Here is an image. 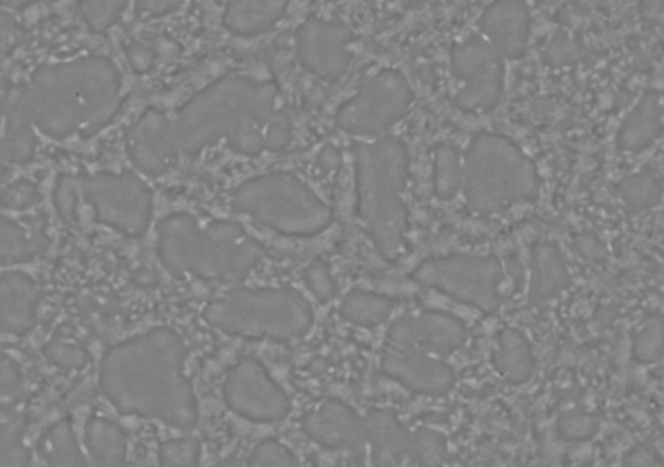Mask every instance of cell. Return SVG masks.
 <instances>
[{
	"label": "cell",
	"instance_id": "6da1fadb",
	"mask_svg": "<svg viewBox=\"0 0 664 467\" xmlns=\"http://www.w3.org/2000/svg\"><path fill=\"white\" fill-rule=\"evenodd\" d=\"M186 345L168 328L114 346L102 361L100 382L107 399L125 415L194 428L197 399L184 374Z\"/></svg>",
	"mask_w": 664,
	"mask_h": 467
},
{
	"label": "cell",
	"instance_id": "7a4b0ae2",
	"mask_svg": "<svg viewBox=\"0 0 664 467\" xmlns=\"http://www.w3.org/2000/svg\"><path fill=\"white\" fill-rule=\"evenodd\" d=\"M32 122L49 137L94 135L120 110V74L106 59L45 66L22 89Z\"/></svg>",
	"mask_w": 664,
	"mask_h": 467
},
{
	"label": "cell",
	"instance_id": "3957f363",
	"mask_svg": "<svg viewBox=\"0 0 664 467\" xmlns=\"http://www.w3.org/2000/svg\"><path fill=\"white\" fill-rule=\"evenodd\" d=\"M277 86L242 76H227L195 96L179 112L181 151L197 154L220 138L242 154H260L276 107Z\"/></svg>",
	"mask_w": 664,
	"mask_h": 467
},
{
	"label": "cell",
	"instance_id": "277c9868",
	"mask_svg": "<svg viewBox=\"0 0 664 467\" xmlns=\"http://www.w3.org/2000/svg\"><path fill=\"white\" fill-rule=\"evenodd\" d=\"M407 151L397 138H382L355 148L359 215L376 248L388 261L404 250L407 209L402 201L407 181Z\"/></svg>",
	"mask_w": 664,
	"mask_h": 467
},
{
	"label": "cell",
	"instance_id": "5b68a950",
	"mask_svg": "<svg viewBox=\"0 0 664 467\" xmlns=\"http://www.w3.org/2000/svg\"><path fill=\"white\" fill-rule=\"evenodd\" d=\"M464 191L478 212H497L515 203L532 201L538 176L519 146L499 135H479L466 154Z\"/></svg>",
	"mask_w": 664,
	"mask_h": 467
},
{
	"label": "cell",
	"instance_id": "8992f818",
	"mask_svg": "<svg viewBox=\"0 0 664 467\" xmlns=\"http://www.w3.org/2000/svg\"><path fill=\"white\" fill-rule=\"evenodd\" d=\"M205 320L228 335L292 341L309 331L312 312L294 290H236L209 304Z\"/></svg>",
	"mask_w": 664,
	"mask_h": 467
},
{
	"label": "cell",
	"instance_id": "52a82bcc",
	"mask_svg": "<svg viewBox=\"0 0 664 467\" xmlns=\"http://www.w3.org/2000/svg\"><path fill=\"white\" fill-rule=\"evenodd\" d=\"M235 209L291 236H312L332 222V210L291 174H268L246 181L236 189Z\"/></svg>",
	"mask_w": 664,
	"mask_h": 467
},
{
	"label": "cell",
	"instance_id": "ba28073f",
	"mask_svg": "<svg viewBox=\"0 0 664 467\" xmlns=\"http://www.w3.org/2000/svg\"><path fill=\"white\" fill-rule=\"evenodd\" d=\"M414 279L423 287L440 290L450 299L484 312H494L499 307L502 269L494 258L450 256L430 259L415 269Z\"/></svg>",
	"mask_w": 664,
	"mask_h": 467
},
{
	"label": "cell",
	"instance_id": "9c48e42d",
	"mask_svg": "<svg viewBox=\"0 0 664 467\" xmlns=\"http://www.w3.org/2000/svg\"><path fill=\"white\" fill-rule=\"evenodd\" d=\"M82 197L97 220L127 236H141L151 225L153 195L135 174H96L81 178Z\"/></svg>",
	"mask_w": 664,
	"mask_h": 467
},
{
	"label": "cell",
	"instance_id": "30bf717a",
	"mask_svg": "<svg viewBox=\"0 0 664 467\" xmlns=\"http://www.w3.org/2000/svg\"><path fill=\"white\" fill-rule=\"evenodd\" d=\"M263 258V246L242 225L220 220L203 230L191 274L205 281L238 282Z\"/></svg>",
	"mask_w": 664,
	"mask_h": 467
},
{
	"label": "cell",
	"instance_id": "8fae6325",
	"mask_svg": "<svg viewBox=\"0 0 664 467\" xmlns=\"http://www.w3.org/2000/svg\"><path fill=\"white\" fill-rule=\"evenodd\" d=\"M412 97V89L402 74L381 73L341 107L338 127L361 137L381 135L404 117Z\"/></svg>",
	"mask_w": 664,
	"mask_h": 467
},
{
	"label": "cell",
	"instance_id": "7c38bea8",
	"mask_svg": "<svg viewBox=\"0 0 664 467\" xmlns=\"http://www.w3.org/2000/svg\"><path fill=\"white\" fill-rule=\"evenodd\" d=\"M501 53L481 38H470L453 49V74L464 82L456 104L464 112H487L501 102Z\"/></svg>",
	"mask_w": 664,
	"mask_h": 467
},
{
	"label": "cell",
	"instance_id": "4fadbf2b",
	"mask_svg": "<svg viewBox=\"0 0 664 467\" xmlns=\"http://www.w3.org/2000/svg\"><path fill=\"white\" fill-rule=\"evenodd\" d=\"M225 399L232 412L258 423H276L289 415L291 402L268 371L253 359H243L228 372Z\"/></svg>",
	"mask_w": 664,
	"mask_h": 467
},
{
	"label": "cell",
	"instance_id": "5bb4252c",
	"mask_svg": "<svg viewBox=\"0 0 664 467\" xmlns=\"http://www.w3.org/2000/svg\"><path fill=\"white\" fill-rule=\"evenodd\" d=\"M382 372L419 394H446L454 386V372L448 364L392 339L382 351Z\"/></svg>",
	"mask_w": 664,
	"mask_h": 467
},
{
	"label": "cell",
	"instance_id": "9a60e30c",
	"mask_svg": "<svg viewBox=\"0 0 664 467\" xmlns=\"http://www.w3.org/2000/svg\"><path fill=\"white\" fill-rule=\"evenodd\" d=\"M351 33L347 28L332 22L310 20L300 28L299 56L300 63L325 81H335L347 71V45Z\"/></svg>",
	"mask_w": 664,
	"mask_h": 467
},
{
	"label": "cell",
	"instance_id": "2e32d148",
	"mask_svg": "<svg viewBox=\"0 0 664 467\" xmlns=\"http://www.w3.org/2000/svg\"><path fill=\"white\" fill-rule=\"evenodd\" d=\"M178 129L164 113L151 110L129 131L127 151L131 160L148 176H160L176 162Z\"/></svg>",
	"mask_w": 664,
	"mask_h": 467
},
{
	"label": "cell",
	"instance_id": "e0dca14e",
	"mask_svg": "<svg viewBox=\"0 0 664 467\" xmlns=\"http://www.w3.org/2000/svg\"><path fill=\"white\" fill-rule=\"evenodd\" d=\"M388 339L422 349L429 355H450L466 341V330L460 320L438 312L405 315L392 325Z\"/></svg>",
	"mask_w": 664,
	"mask_h": 467
},
{
	"label": "cell",
	"instance_id": "ac0fdd59",
	"mask_svg": "<svg viewBox=\"0 0 664 467\" xmlns=\"http://www.w3.org/2000/svg\"><path fill=\"white\" fill-rule=\"evenodd\" d=\"M302 430L324 448L353 450L365 438V421L340 399H328L304 415Z\"/></svg>",
	"mask_w": 664,
	"mask_h": 467
},
{
	"label": "cell",
	"instance_id": "d6986e66",
	"mask_svg": "<svg viewBox=\"0 0 664 467\" xmlns=\"http://www.w3.org/2000/svg\"><path fill=\"white\" fill-rule=\"evenodd\" d=\"M481 32L502 56L519 59L530 38V12L520 0H497L481 17Z\"/></svg>",
	"mask_w": 664,
	"mask_h": 467
},
{
	"label": "cell",
	"instance_id": "ffe728a7",
	"mask_svg": "<svg viewBox=\"0 0 664 467\" xmlns=\"http://www.w3.org/2000/svg\"><path fill=\"white\" fill-rule=\"evenodd\" d=\"M365 438L376 466H412L414 433L405 430L394 413L386 409L369 413Z\"/></svg>",
	"mask_w": 664,
	"mask_h": 467
},
{
	"label": "cell",
	"instance_id": "44dd1931",
	"mask_svg": "<svg viewBox=\"0 0 664 467\" xmlns=\"http://www.w3.org/2000/svg\"><path fill=\"white\" fill-rule=\"evenodd\" d=\"M203 230L191 215H172L158 225V256L176 277L191 273Z\"/></svg>",
	"mask_w": 664,
	"mask_h": 467
},
{
	"label": "cell",
	"instance_id": "7402d4cb",
	"mask_svg": "<svg viewBox=\"0 0 664 467\" xmlns=\"http://www.w3.org/2000/svg\"><path fill=\"white\" fill-rule=\"evenodd\" d=\"M40 307V290L28 274L2 273L0 281V328L10 335H24L32 328Z\"/></svg>",
	"mask_w": 664,
	"mask_h": 467
},
{
	"label": "cell",
	"instance_id": "603a6c76",
	"mask_svg": "<svg viewBox=\"0 0 664 467\" xmlns=\"http://www.w3.org/2000/svg\"><path fill=\"white\" fill-rule=\"evenodd\" d=\"M2 158L10 164H24L35 151V135L32 131V117L25 107L22 89L4 94L2 100Z\"/></svg>",
	"mask_w": 664,
	"mask_h": 467
},
{
	"label": "cell",
	"instance_id": "cb8c5ba5",
	"mask_svg": "<svg viewBox=\"0 0 664 467\" xmlns=\"http://www.w3.org/2000/svg\"><path fill=\"white\" fill-rule=\"evenodd\" d=\"M663 133V110L655 92L641 97L635 110L625 120L618 133V146L627 153H641L653 145Z\"/></svg>",
	"mask_w": 664,
	"mask_h": 467
},
{
	"label": "cell",
	"instance_id": "d4e9b609",
	"mask_svg": "<svg viewBox=\"0 0 664 467\" xmlns=\"http://www.w3.org/2000/svg\"><path fill=\"white\" fill-rule=\"evenodd\" d=\"M45 222L40 217L30 225H18L10 218L0 220V263H24L48 248Z\"/></svg>",
	"mask_w": 664,
	"mask_h": 467
},
{
	"label": "cell",
	"instance_id": "484cf974",
	"mask_svg": "<svg viewBox=\"0 0 664 467\" xmlns=\"http://www.w3.org/2000/svg\"><path fill=\"white\" fill-rule=\"evenodd\" d=\"M568 287V267L558 248L551 243L536 246L532 253V282H530L532 302H546L553 297H559Z\"/></svg>",
	"mask_w": 664,
	"mask_h": 467
},
{
	"label": "cell",
	"instance_id": "4316f807",
	"mask_svg": "<svg viewBox=\"0 0 664 467\" xmlns=\"http://www.w3.org/2000/svg\"><path fill=\"white\" fill-rule=\"evenodd\" d=\"M287 0H235L228 7L225 22L240 35L266 32L283 18Z\"/></svg>",
	"mask_w": 664,
	"mask_h": 467
},
{
	"label": "cell",
	"instance_id": "83f0119b",
	"mask_svg": "<svg viewBox=\"0 0 664 467\" xmlns=\"http://www.w3.org/2000/svg\"><path fill=\"white\" fill-rule=\"evenodd\" d=\"M494 363L495 369L501 372L502 378L510 384L527 382L536 366L532 349L517 330L499 333V349L495 353Z\"/></svg>",
	"mask_w": 664,
	"mask_h": 467
},
{
	"label": "cell",
	"instance_id": "f1b7e54d",
	"mask_svg": "<svg viewBox=\"0 0 664 467\" xmlns=\"http://www.w3.org/2000/svg\"><path fill=\"white\" fill-rule=\"evenodd\" d=\"M86 446L96 466H122L127 459V440L122 428L106 419H92L86 425Z\"/></svg>",
	"mask_w": 664,
	"mask_h": 467
},
{
	"label": "cell",
	"instance_id": "f546056e",
	"mask_svg": "<svg viewBox=\"0 0 664 467\" xmlns=\"http://www.w3.org/2000/svg\"><path fill=\"white\" fill-rule=\"evenodd\" d=\"M40 452L49 466H84L86 464L71 421H59L49 428L41 438Z\"/></svg>",
	"mask_w": 664,
	"mask_h": 467
},
{
	"label": "cell",
	"instance_id": "4dcf8cb0",
	"mask_svg": "<svg viewBox=\"0 0 664 467\" xmlns=\"http://www.w3.org/2000/svg\"><path fill=\"white\" fill-rule=\"evenodd\" d=\"M394 302L366 290H353L341 302V315L356 325L374 328L388 320Z\"/></svg>",
	"mask_w": 664,
	"mask_h": 467
},
{
	"label": "cell",
	"instance_id": "1f68e13d",
	"mask_svg": "<svg viewBox=\"0 0 664 467\" xmlns=\"http://www.w3.org/2000/svg\"><path fill=\"white\" fill-rule=\"evenodd\" d=\"M25 421L22 413L2 405V425H0V467L30 466V454L24 446Z\"/></svg>",
	"mask_w": 664,
	"mask_h": 467
},
{
	"label": "cell",
	"instance_id": "d6a6232c",
	"mask_svg": "<svg viewBox=\"0 0 664 467\" xmlns=\"http://www.w3.org/2000/svg\"><path fill=\"white\" fill-rule=\"evenodd\" d=\"M616 191L630 212L649 210L651 207H655L663 197V187L651 174H640V176L622 179L618 184Z\"/></svg>",
	"mask_w": 664,
	"mask_h": 467
},
{
	"label": "cell",
	"instance_id": "836d02e7",
	"mask_svg": "<svg viewBox=\"0 0 664 467\" xmlns=\"http://www.w3.org/2000/svg\"><path fill=\"white\" fill-rule=\"evenodd\" d=\"M464 184L460 156L453 146H437L435 151V194L440 199H453Z\"/></svg>",
	"mask_w": 664,
	"mask_h": 467
},
{
	"label": "cell",
	"instance_id": "e575fe53",
	"mask_svg": "<svg viewBox=\"0 0 664 467\" xmlns=\"http://www.w3.org/2000/svg\"><path fill=\"white\" fill-rule=\"evenodd\" d=\"M633 355L641 363H655L664 355V322L661 318H649L633 341Z\"/></svg>",
	"mask_w": 664,
	"mask_h": 467
},
{
	"label": "cell",
	"instance_id": "d590c367",
	"mask_svg": "<svg viewBox=\"0 0 664 467\" xmlns=\"http://www.w3.org/2000/svg\"><path fill=\"white\" fill-rule=\"evenodd\" d=\"M445 458L446 443L443 436L430 428L415 430L412 466H438Z\"/></svg>",
	"mask_w": 664,
	"mask_h": 467
},
{
	"label": "cell",
	"instance_id": "8d00e7d4",
	"mask_svg": "<svg viewBox=\"0 0 664 467\" xmlns=\"http://www.w3.org/2000/svg\"><path fill=\"white\" fill-rule=\"evenodd\" d=\"M199 443L195 438L168 440L158 450V461L168 467H189L199 464Z\"/></svg>",
	"mask_w": 664,
	"mask_h": 467
},
{
	"label": "cell",
	"instance_id": "74e56055",
	"mask_svg": "<svg viewBox=\"0 0 664 467\" xmlns=\"http://www.w3.org/2000/svg\"><path fill=\"white\" fill-rule=\"evenodd\" d=\"M600 421L591 413H566L558 421L559 435L573 443H583L599 433Z\"/></svg>",
	"mask_w": 664,
	"mask_h": 467
},
{
	"label": "cell",
	"instance_id": "f35d334b",
	"mask_svg": "<svg viewBox=\"0 0 664 467\" xmlns=\"http://www.w3.org/2000/svg\"><path fill=\"white\" fill-rule=\"evenodd\" d=\"M43 353L48 356L49 363L55 364L61 371H81L90 363L86 349L63 341H51Z\"/></svg>",
	"mask_w": 664,
	"mask_h": 467
},
{
	"label": "cell",
	"instance_id": "ab89813d",
	"mask_svg": "<svg viewBox=\"0 0 664 467\" xmlns=\"http://www.w3.org/2000/svg\"><path fill=\"white\" fill-rule=\"evenodd\" d=\"M79 195H82L81 179L73 178V176L59 178L55 194H53V203H55L59 217L63 218L69 226L76 225Z\"/></svg>",
	"mask_w": 664,
	"mask_h": 467
},
{
	"label": "cell",
	"instance_id": "60d3db41",
	"mask_svg": "<svg viewBox=\"0 0 664 467\" xmlns=\"http://www.w3.org/2000/svg\"><path fill=\"white\" fill-rule=\"evenodd\" d=\"M125 0H82V12L94 30H106L122 12Z\"/></svg>",
	"mask_w": 664,
	"mask_h": 467
},
{
	"label": "cell",
	"instance_id": "b9f144b4",
	"mask_svg": "<svg viewBox=\"0 0 664 467\" xmlns=\"http://www.w3.org/2000/svg\"><path fill=\"white\" fill-rule=\"evenodd\" d=\"M251 466H277V467H294L299 466V459L292 456V452L277 440H266L261 443L253 456L250 458Z\"/></svg>",
	"mask_w": 664,
	"mask_h": 467
},
{
	"label": "cell",
	"instance_id": "7bdbcfd3",
	"mask_svg": "<svg viewBox=\"0 0 664 467\" xmlns=\"http://www.w3.org/2000/svg\"><path fill=\"white\" fill-rule=\"evenodd\" d=\"M40 201V191L38 187L33 186L32 181H14L12 186L4 187L2 189V209L4 210H25L33 207L35 203Z\"/></svg>",
	"mask_w": 664,
	"mask_h": 467
},
{
	"label": "cell",
	"instance_id": "ee69618b",
	"mask_svg": "<svg viewBox=\"0 0 664 467\" xmlns=\"http://www.w3.org/2000/svg\"><path fill=\"white\" fill-rule=\"evenodd\" d=\"M22 390H24V378L20 374L18 364L10 356H2V363H0V399H2V405H12V402H17L18 397L22 395Z\"/></svg>",
	"mask_w": 664,
	"mask_h": 467
},
{
	"label": "cell",
	"instance_id": "f6af8a7d",
	"mask_svg": "<svg viewBox=\"0 0 664 467\" xmlns=\"http://www.w3.org/2000/svg\"><path fill=\"white\" fill-rule=\"evenodd\" d=\"M304 281H307L310 292L320 302H328V300H332L335 297L338 287H335V281H333L330 269L324 263H314V266L309 267L307 273H304Z\"/></svg>",
	"mask_w": 664,
	"mask_h": 467
},
{
	"label": "cell",
	"instance_id": "bcb514c9",
	"mask_svg": "<svg viewBox=\"0 0 664 467\" xmlns=\"http://www.w3.org/2000/svg\"><path fill=\"white\" fill-rule=\"evenodd\" d=\"M579 56H581L579 48H577L573 41L569 40V38H563V35L551 41L548 49H546V53H543L546 63L556 66L573 65V63L579 61Z\"/></svg>",
	"mask_w": 664,
	"mask_h": 467
},
{
	"label": "cell",
	"instance_id": "7dc6e473",
	"mask_svg": "<svg viewBox=\"0 0 664 467\" xmlns=\"http://www.w3.org/2000/svg\"><path fill=\"white\" fill-rule=\"evenodd\" d=\"M291 135L292 122L289 113H276L273 120L269 123L268 135H266V148L268 151H283L289 145Z\"/></svg>",
	"mask_w": 664,
	"mask_h": 467
},
{
	"label": "cell",
	"instance_id": "c3c4849f",
	"mask_svg": "<svg viewBox=\"0 0 664 467\" xmlns=\"http://www.w3.org/2000/svg\"><path fill=\"white\" fill-rule=\"evenodd\" d=\"M575 250L589 261H602L606 258V248L596 234H579L575 238Z\"/></svg>",
	"mask_w": 664,
	"mask_h": 467
},
{
	"label": "cell",
	"instance_id": "681fc988",
	"mask_svg": "<svg viewBox=\"0 0 664 467\" xmlns=\"http://www.w3.org/2000/svg\"><path fill=\"white\" fill-rule=\"evenodd\" d=\"M186 0H138L137 9L146 14H156V17H163L168 12L178 10Z\"/></svg>",
	"mask_w": 664,
	"mask_h": 467
},
{
	"label": "cell",
	"instance_id": "f907efd6",
	"mask_svg": "<svg viewBox=\"0 0 664 467\" xmlns=\"http://www.w3.org/2000/svg\"><path fill=\"white\" fill-rule=\"evenodd\" d=\"M127 56H129L131 66H133L137 73H146V71L153 66V61H155L153 51L146 49L145 45H131L129 51H127Z\"/></svg>",
	"mask_w": 664,
	"mask_h": 467
},
{
	"label": "cell",
	"instance_id": "816d5d0a",
	"mask_svg": "<svg viewBox=\"0 0 664 467\" xmlns=\"http://www.w3.org/2000/svg\"><path fill=\"white\" fill-rule=\"evenodd\" d=\"M625 466H661L663 461L661 458H656L655 452L647 450V448H635L630 452L624 459Z\"/></svg>",
	"mask_w": 664,
	"mask_h": 467
},
{
	"label": "cell",
	"instance_id": "f5cc1de1",
	"mask_svg": "<svg viewBox=\"0 0 664 467\" xmlns=\"http://www.w3.org/2000/svg\"><path fill=\"white\" fill-rule=\"evenodd\" d=\"M22 35H24L22 30L17 24H12L9 18H4V22H2V45H4L7 53L10 49L17 48V43H20Z\"/></svg>",
	"mask_w": 664,
	"mask_h": 467
},
{
	"label": "cell",
	"instance_id": "db71d44e",
	"mask_svg": "<svg viewBox=\"0 0 664 467\" xmlns=\"http://www.w3.org/2000/svg\"><path fill=\"white\" fill-rule=\"evenodd\" d=\"M318 160H320V166L325 169H338L341 164L340 153L333 146H324L322 153L318 156Z\"/></svg>",
	"mask_w": 664,
	"mask_h": 467
},
{
	"label": "cell",
	"instance_id": "11a10c76",
	"mask_svg": "<svg viewBox=\"0 0 664 467\" xmlns=\"http://www.w3.org/2000/svg\"><path fill=\"white\" fill-rule=\"evenodd\" d=\"M30 2H35V0H4L7 7H14V9H22V7L30 4Z\"/></svg>",
	"mask_w": 664,
	"mask_h": 467
}]
</instances>
